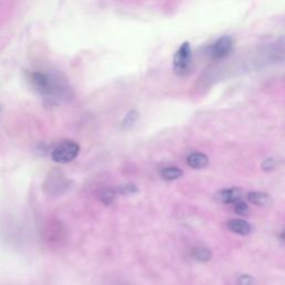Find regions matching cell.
Here are the masks:
<instances>
[{
  "label": "cell",
  "instance_id": "2",
  "mask_svg": "<svg viewBox=\"0 0 285 285\" xmlns=\"http://www.w3.org/2000/svg\"><path fill=\"white\" fill-rule=\"evenodd\" d=\"M79 154V146L75 142L65 141L58 144L52 152V158L59 164H66L74 161Z\"/></svg>",
  "mask_w": 285,
  "mask_h": 285
},
{
  "label": "cell",
  "instance_id": "5",
  "mask_svg": "<svg viewBox=\"0 0 285 285\" xmlns=\"http://www.w3.org/2000/svg\"><path fill=\"white\" fill-rule=\"evenodd\" d=\"M244 193L241 190V188L233 187V188H228V190H222L220 192L216 193L215 200L217 202L223 203V204H232L235 203L237 200H242Z\"/></svg>",
  "mask_w": 285,
  "mask_h": 285
},
{
  "label": "cell",
  "instance_id": "13",
  "mask_svg": "<svg viewBox=\"0 0 285 285\" xmlns=\"http://www.w3.org/2000/svg\"><path fill=\"white\" fill-rule=\"evenodd\" d=\"M116 199V192L114 191H105L102 194V202L106 205H110L114 202Z\"/></svg>",
  "mask_w": 285,
  "mask_h": 285
},
{
  "label": "cell",
  "instance_id": "4",
  "mask_svg": "<svg viewBox=\"0 0 285 285\" xmlns=\"http://www.w3.org/2000/svg\"><path fill=\"white\" fill-rule=\"evenodd\" d=\"M234 48V40L229 36H223L217 39L208 48V54L214 60H220L228 57Z\"/></svg>",
  "mask_w": 285,
  "mask_h": 285
},
{
  "label": "cell",
  "instance_id": "1",
  "mask_svg": "<svg viewBox=\"0 0 285 285\" xmlns=\"http://www.w3.org/2000/svg\"><path fill=\"white\" fill-rule=\"evenodd\" d=\"M29 79L33 88L47 98L67 100L73 96L67 84L55 75L47 74L45 71H35L31 73Z\"/></svg>",
  "mask_w": 285,
  "mask_h": 285
},
{
  "label": "cell",
  "instance_id": "14",
  "mask_svg": "<svg viewBox=\"0 0 285 285\" xmlns=\"http://www.w3.org/2000/svg\"><path fill=\"white\" fill-rule=\"evenodd\" d=\"M118 191L120 194L123 195H131V194H135V193L138 192L137 187L135 185H133V184H125V185L120 186L118 188Z\"/></svg>",
  "mask_w": 285,
  "mask_h": 285
},
{
  "label": "cell",
  "instance_id": "7",
  "mask_svg": "<svg viewBox=\"0 0 285 285\" xmlns=\"http://www.w3.org/2000/svg\"><path fill=\"white\" fill-rule=\"evenodd\" d=\"M187 165L194 170H200L206 167L209 163V159L203 153H192L186 158Z\"/></svg>",
  "mask_w": 285,
  "mask_h": 285
},
{
  "label": "cell",
  "instance_id": "17",
  "mask_svg": "<svg viewBox=\"0 0 285 285\" xmlns=\"http://www.w3.org/2000/svg\"><path fill=\"white\" fill-rule=\"evenodd\" d=\"M279 237H280V240L281 241H283V242H285V230H283L282 233H280V235H279Z\"/></svg>",
  "mask_w": 285,
  "mask_h": 285
},
{
  "label": "cell",
  "instance_id": "9",
  "mask_svg": "<svg viewBox=\"0 0 285 285\" xmlns=\"http://www.w3.org/2000/svg\"><path fill=\"white\" fill-rule=\"evenodd\" d=\"M191 254H192V256L196 259V261L202 262V263L209 262L213 257V254L211 251L204 246L194 247V249L192 250Z\"/></svg>",
  "mask_w": 285,
  "mask_h": 285
},
{
  "label": "cell",
  "instance_id": "12",
  "mask_svg": "<svg viewBox=\"0 0 285 285\" xmlns=\"http://www.w3.org/2000/svg\"><path fill=\"white\" fill-rule=\"evenodd\" d=\"M249 211H250V208L249 206H247V204L245 202H243L242 200L234 203V212L238 214V215L244 216L247 213H249Z\"/></svg>",
  "mask_w": 285,
  "mask_h": 285
},
{
  "label": "cell",
  "instance_id": "15",
  "mask_svg": "<svg viewBox=\"0 0 285 285\" xmlns=\"http://www.w3.org/2000/svg\"><path fill=\"white\" fill-rule=\"evenodd\" d=\"M276 167V162L274 158H266L265 161L262 163V170L264 171H274Z\"/></svg>",
  "mask_w": 285,
  "mask_h": 285
},
{
  "label": "cell",
  "instance_id": "8",
  "mask_svg": "<svg viewBox=\"0 0 285 285\" xmlns=\"http://www.w3.org/2000/svg\"><path fill=\"white\" fill-rule=\"evenodd\" d=\"M247 200L255 206H265L271 202V198L267 193L252 192L247 195Z\"/></svg>",
  "mask_w": 285,
  "mask_h": 285
},
{
  "label": "cell",
  "instance_id": "11",
  "mask_svg": "<svg viewBox=\"0 0 285 285\" xmlns=\"http://www.w3.org/2000/svg\"><path fill=\"white\" fill-rule=\"evenodd\" d=\"M138 119V113L135 112V111H132V112H129L128 114L126 115V117H125L124 120H123V128H131L134 124L136 123Z\"/></svg>",
  "mask_w": 285,
  "mask_h": 285
},
{
  "label": "cell",
  "instance_id": "10",
  "mask_svg": "<svg viewBox=\"0 0 285 285\" xmlns=\"http://www.w3.org/2000/svg\"><path fill=\"white\" fill-rule=\"evenodd\" d=\"M161 176L165 181H175L183 176V171L177 167H166L161 171Z\"/></svg>",
  "mask_w": 285,
  "mask_h": 285
},
{
  "label": "cell",
  "instance_id": "6",
  "mask_svg": "<svg viewBox=\"0 0 285 285\" xmlns=\"http://www.w3.org/2000/svg\"><path fill=\"white\" fill-rule=\"evenodd\" d=\"M228 228L229 230H232L233 233H236L238 235H249L252 230V226L250 223H247L244 220H230L228 223Z\"/></svg>",
  "mask_w": 285,
  "mask_h": 285
},
{
  "label": "cell",
  "instance_id": "3",
  "mask_svg": "<svg viewBox=\"0 0 285 285\" xmlns=\"http://www.w3.org/2000/svg\"><path fill=\"white\" fill-rule=\"evenodd\" d=\"M192 65V49L188 43H184L174 56V70L179 75L186 74Z\"/></svg>",
  "mask_w": 285,
  "mask_h": 285
},
{
  "label": "cell",
  "instance_id": "16",
  "mask_svg": "<svg viewBox=\"0 0 285 285\" xmlns=\"http://www.w3.org/2000/svg\"><path fill=\"white\" fill-rule=\"evenodd\" d=\"M256 281L251 275H242L237 279V285H255Z\"/></svg>",
  "mask_w": 285,
  "mask_h": 285
}]
</instances>
